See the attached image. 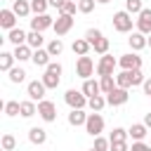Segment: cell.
I'll use <instances>...</instances> for the list:
<instances>
[{
  "label": "cell",
  "instance_id": "6da1fadb",
  "mask_svg": "<svg viewBox=\"0 0 151 151\" xmlns=\"http://www.w3.org/2000/svg\"><path fill=\"white\" fill-rule=\"evenodd\" d=\"M61 64L59 61H50V66L45 68V73H42V83H45V87L47 90H57L59 87V83H61Z\"/></svg>",
  "mask_w": 151,
  "mask_h": 151
},
{
  "label": "cell",
  "instance_id": "7a4b0ae2",
  "mask_svg": "<svg viewBox=\"0 0 151 151\" xmlns=\"http://www.w3.org/2000/svg\"><path fill=\"white\" fill-rule=\"evenodd\" d=\"M132 14L130 12H125V9H120V12H116L113 14V28L118 31V33H130L132 31Z\"/></svg>",
  "mask_w": 151,
  "mask_h": 151
},
{
  "label": "cell",
  "instance_id": "3957f363",
  "mask_svg": "<svg viewBox=\"0 0 151 151\" xmlns=\"http://www.w3.org/2000/svg\"><path fill=\"white\" fill-rule=\"evenodd\" d=\"M64 101L68 104V109H85L87 106V97L83 94V90H66Z\"/></svg>",
  "mask_w": 151,
  "mask_h": 151
},
{
  "label": "cell",
  "instance_id": "277c9868",
  "mask_svg": "<svg viewBox=\"0 0 151 151\" xmlns=\"http://www.w3.org/2000/svg\"><path fill=\"white\" fill-rule=\"evenodd\" d=\"M118 66H120L123 71H137V68H142V57H139L137 52L120 54V59H118Z\"/></svg>",
  "mask_w": 151,
  "mask_h": 151
},
{
  "label": "cell",
  "instance_id": "5b68a950",
  "mask_svg": "<svg viewBox=\"0 0 151 151\" xmlns=\"http://www.w3.org/2000/svg\"><path fill=\"white\" fill-rule=\"evenodd\" d=\"M116 66H118V59H113L111 54H104V57L97 61V76H99V78H104V76H113Z\"/></svg>",
  "mask_w": 151,
  "mask_h": 151
},
{
  "label": "cell",
  "instance_id": "8992f818",
  "mask_svg": "<svg viewBox=\"0 0 151 151\" xmlns=\"http://www.w3.org/2000/svg\"><path fill=\"white\" fill-rule=\"evenodd\" d=\"M38 116L45 123H54L57 120V106H54V101H50V99L38 101Z\"/></svg>",
  "mask_w": 151,
  "mask_h": 151
},
{
  "label": "cell",
  "instance_id": "52a82bcc",
  "mask_svg": "<svg viewBox=\"0 0 151 151\" xmlns=\"http://www.w3.org/2000/svg\"><path fill=\"white\" fill-rule=\"evenodd\" d=\"M85 132L90 137H99L104 132V118L99 113H90L87 116V123H85Z\"/></svg>",
  "mask_w": 151,
  "mask_h": 151
},
{
  "label": "cell",
  "instance_id": "ba28073f",
  "mask_svg": "<svg viewBox=\"0 0 151 151\" xmlns=\"http://www.w3.org/2000/svg\"><path fill=\"white\" fill-rule=\"evenodd\" d=\"M94 71H97V66H94V61H92L90 57H78V61H76V73H78L83 80H87Z\"/></svg>",
  "mask_w": 151,
  "mask_h": 151
},
{
  "label": "cell",
  "instance_id": "9c48e42d",
  "mask_svg": "<svg viewBox=\"0 0 151 151\" xmlns=\"http://www.w3.org/2000/svg\"><path fill=\"white\" fill-rule=\"evenodd\" d=\"M52 26H54V19H52L50 14H35V17L31 19V31L42 33V31H47V28H52Z\"/></svg>",
  "mask_w": 151,
  "mask_h": 151
},
{
  "label": "cell",
  "instance_id": "30bf717a",
  "mask_svg": "<svg viewBox=\"0 0 151 151\" xmlns=\"http://www.w3.org/2000/svg\"><path fill=\"white\" fill-rule=\"evenodd\" d=\"M26 92H28V99H33V101H42V99H45L47 87H45V83H42V80H31V83H28V87H26Z\"/></svg>",
  "mask_w": 151,
  "mask_h": 151
},
{
  "label": "cell",
  "instance_id": "8fae6325",
  "mask_svg": "<svg viewBox=\"0 0 151 151\" xmlns=\"http://www.w3.org/2000/svg\"><path fill=\"white\" fill-rule=\"evenodd\" d=\"M54 33L57 35H66L71 28H73V17H68V14H59L57 19H54Z\"/></svg>",
  "mask_w": 151,
  "mask_h": 151
},
{
  "label": "cell",
  "instance_id": "7c38bea8",
  "mask_svg": "<svg viewBox=\"0 0 151 151\" xmlns=\"http://www.w3.org/2000/svg\"><path fill=\"white\" fill-rule=\"evenodd\" d=\"M137 31L144 33V35H151V9L149 7H144L137 14Z\"/></svg>",
  "mask_w": 151,
  "mask_h": 151
},
{
  "label": "cell",
  "instance_id": "4fadbf2b",
  "mask_svg": "<svg viewBox=\"0 0 151 151\" xmlns=\"http://www.w3.org/2000/svg\"><path fill=\"white\" fill-rule=\"evenodd\" d=\"M106 97V104L109 106H123L125 101H127V90H123V87H116L113 92H109V94H104Z\"/></svg>",
  "mask_w": 151,
  "mask_h": 151
},
{
  "label": "cell",
  "instance_id": "5bb4252c",
  "mask_svg": "<svg viewBox=\"0 0 151 151\" xmlns=\"http://www.w3.org/2000/svg\"><path fill=\"white\" fill-rule=\"evenodd\" d=\"M127 42H130V47H132V52H139V50H144V47H149V35H144V33H139V31H134V33H130V38H127Z\"/></svg>",
  "mask_w": 151,
  "mask_h": 151
},
{
  "label": "cell",
  "instance_id": "9a60e30c",
  "mask_svg": "<svg viewBox=\"0 0 151 151\" xmlns=\"http://www.w3.org/2000/svg\"><path fill=\"white\" fill-rule=\"evenodd\" d=\"M28 142L35 144V146H42L47 142V130L45 127H31L28 130Z\"/></svg>",
  "mask_w": 151,
  "mask_h": 151
},
{
  "label": "cell",
  "instance_id": "2e32d148",
  "mask_svg": "<svg viewBox=\"0 0 151 151\" xmlns=\"http://www.w3.org/2000/svg\"><path fill=\"white\" fill-rule=\"evenodd\" d=\"M17 19H19V17H17L12 9H2V12H0V26L7 28V31L17 28Z\"/></svg>",
  "mask_w": 151,
  "mask_h": 151
},
{
  "label": "cell",
  "instance_id": "e0dca14e",
  "mask_svg": "<svg viewBox=\"0 0 151 151\" xmlns=\"http://www.w3.org/2000/svg\"><path fill=\"white\" fill-rule=\"evenodd\" d=\"M127 134L132 137V142H144V137L149 134V127H146L144 123H134V125H130Z\"/></svg>",
  "mask_w": 151,
  "mask_h": 151
},
{
  "label": "cell",
  "instance_id": "ac0fdd59",
  "mask_svg": "<svg viewBox=\"0 0 151 151\" xmlns=\"http://www.w3.org/2000/svg\"><path fill=\"white\" fill-rule=\"evenodd\" d=\"M12 12H14L19 19L28 17V14H31V0H14V2H12Z\"/></svg>",
  "mask_w": 151,
  "mask_h": 151
},
{
  "label": "cell",
  "instance_id": "d6986e66",
  "mask_svg": "<svg viewBox=\"0 0 151 151\" xmlns=\"http://www.w3.org/2000/svg\"><path fill=\"white\" fill-rule=\"evenodd\" d=\"M7 40H9L14 47H19V45H26L28 33H26V31H21V28H12V31L7 33Z\"/></svg>",
  "mask_w": 151,
  "mask_h": 151
},
{
  "label": "cell",
  "instance_id": "ffe728a7",
  "mask_svg": "<svg viewBox=\"0 0 151 151\" xmlns=\"http://www.w3.org/2000/svg\"><path fill=\"white\" fill-rule=\"evenodd\" d=\"M83 94L90 99V97H94V94H101V85H99V80H94V78H87L85 83H83Z\"/></svg>",
  "mask_w": 151,
  "mask_h": 151
},
{
  "label": "cell",
  "instance_id": "44dd1931",
  "mask_svg": "<svg viewBox=\"0 0 151 151\" xmlns=\"http://www.w3.org/2000/svg\"><path fill=\"white\" fill-rule=\"evenodd\" d=\"M87 116H90V113H85L83 109H71V113H68V125H73V127L85 125V123H87Z\"/></svg>",
  "mask_w": 151,
  "mask_h": 151
},
{
  "label": "cell",
  "instance_id": "7402d4cb",
  "mask_svg": "<svg viewBox=\"0 0 151 151\" xmlns=\"http://www.w3.org/2000/svg\"><path fill=\"white\" fill-rule=\"evenodd\" d=\"M31 61H33L35 66H40V68H47V66H50V52L42 50V47H40V50H33V59H31Z\"/></svg>",
  "mask_w": 151,
  "mask_h": 151
},
{
  "label": "cell",
  "instance_id": "603a6c76",
  "mask_svg": "<svg viewBox=\"0 0 151 151\" xmlns=\"http://www.w3.org/2000/svg\"><path fill=\"white\" fill-rule=\"evenodd\" d=\"M71 50H73V54H78V57H87V52L92 50V45H90L85 38H78V40H73Z\"/></svg>",
  "mask_w": 151,
  "mask_h": 151
},
{
  "label": "cell",
  "instance_id": "cb8c5ba5",
  "mask_svg": "<svg viewBox=\"0 0 151 151\" xmlns=\"http://www.w3.org/2000/svg\"><path fill=\"white\" fill-rule=\"evenodd\" d=\"M14 52H0V71H12L14 68Z\"/></svg>",
  "mask_w": 151,
  "mask_h": 151
},
{
  "label": "cell",
  "instance_id": "d4e9b609",
  "mask_svg": "<svg viewBox=\"0 0 151 151\" xmlns=\"http://www.w3.org/2000/svg\"><path fill=\"white\" fill-rule=\"evenodd\" d=\"M14 59L17 61H28V59H33V50L28 45H19V47H14Z\"/></svg>",
  "mask_w": 151,
  "mask_h": 151
},
{
  "label": "cell",
  "instance_id": "484cf974",
  "mask_svg": "<svg viewBox=\"0 0 151 151\" xmlns=\"http://www.w3.org/2000/svg\"><path fill=\"white\" fill-rule=\"evenodd\" d=\"M116 85L123 87V90H130L132 87V71H120L116 76Z\"/></svg>",
  "mask_w": 151,
  "mask_h": 151
},
{
  "label": "cell",
  "instance_id": "4316f807",
  "mask_svg": "<svg viewBox=\"0 0 151 151\" xmlns=\"http://www.w3.org/2000/svg\"><path fill=\"white\" fill-rule=\"evenodd\" d=\"M87 106L92 109V113H99V111L106 106V97H104V94H94V97L87 99Z\"/></svg>",
  "mask_w": 151,
  "mask_h": 151
},
{
  "label": "cell",
  "instance_id": "83f0119b",
  "mask_svg": "<svg viewBox=\"0 0 151 151\" xmlns=\"http://www.w3.org/2000/svg\"><path fill=\"white\" fill-rule=\"evenodd\" d=\"M42 42H45L42 33H38V31H31V33H28V40H26V45H28L31 50H40V47H42Z\"/></svg>",
  "mask_w": 151,
  "mask_h": 151
},
{
  "label": "cell",
  "instance_id": "f1b7e54d",
  "mask_svg": "<svg viewBox=\"0 0 151 151\" xmlns=\"http://www.w3.org/2000/svg\"><path fill=\"white\" fill-rule=\"evenodd\" d=\"M99 85H101V94H109V92H113L118 85H116V76H104V78H99Z\"/></svg>",
  "mask_w": 151,
  "mask_h": 151
},
{
  "label": "cell",
  "instance_id": "f546056e",
  "mask_svg": "<svg viewBox=\"0 0 151 151\" xmlns=\"http://www.w3.org/2000/svg\"><path fill=\"white\" fill-rule=\"evenodd\" d=\"M35 113H38V104H35L33 99L21 101V118H31V116H35Z\"/></svg>",
  "mask_w": 151,
  "mask_h": 151
},
{
  "label": "cell",
  "instance_id": "4dcf8cb0",
  "mask_svg": "<svg viewBox=\"0 0 151 151\" xmlns=\"http://www.w3.org/2000/svg\"><path fill=\"white\" fill-rule=\"evenodd\" d=\"M45 50L50 52V57H59V54L64 52V42H61V38H54V40H50V45H47Z\"/></svg>",
  "mask_w": 151,
  "mask_h": 151
},
{
  "label": "cell",
  "instance_id": "1f68e13d",
  "mask_svg": "<svg viewBox=\"0 0 151 151\" xmlns=\"http://www.w3.org/2000/svg\"><path fill=\"white\" fill-rule=\"evenodd\" d=\"M24 80H26V71H24L21 66H14V68L9 71V83L19 85V83H24Z\"/></svg>",
  "mask_w": 151,
  "mask_h": 151
},
{
  "label": "cell",
  "instance_id": "d6a6232c",
  "mask_svg": "<svg viewBox=\"0 0 151 151\" xmlns=\"http://www.w3.org/2000/svg\"><path fill=\"white\" fill-rule=\"evenodd\" d=\"M5 116H21V101H5Z\"/></svg>",
  "mask_w": 151,
  "mask_h": 151
},
{
  "label": "cell",
  "instance_id": "836d02e7",
  "mask_svg": "<svg viewBox=\"0 0 151 151\" xmlns=\"http://www.w3.org/2000/svg\"><path fill=\"white\" fill-rule=\"evenodd\" d=\"M127 137H130V134H127V130H125V127H113V130H111V134H109V139H111V142H127Z\"/></svg>",
  "mask_w": 151,
  "mask_h": 151
},
{
  "label": "cell",
  "instance_id": "e575fe53",
  "mask_svg": "<svg viewBox=\"0 0 151 151\" xmlns=\"http://www.w3.org/2000/svg\"><path fill=\"white\" fill-rule=\"evenodd\" d=\"M47 7H50L47 0H31V12L33 14H47Z\"/></svg>",
  "mask_w": 151,
  "mask_h": 151
},
{
  "label": "cell",
  "instance_id": "d590c367",
  "mask_svg": "<svg viewBox=\"0 0 151 151\" xmlns=\"http://www.w3.org/2000/svg\"><path fill=\"white\" fill-rule=\"evenodd\" d=\"M92 50H94L97 54H101V57H104V54H109V38H99V40L92 45Z\"/></svg>",
  "mask_w": 151,
  "mask_h": 151
},
{
  "label": "cell",
  "instance_id": "8d00e7d4",
  "mask_svg": "<svg viewBox=\"0 0 151 151\" xmlns=\"http://www.w3.org/2000/svg\"><path fill=\"white\" fill-rule=\"evenodd\" d=\"M0 144H2V151H12V149L17 146V139H14V134L5 132V134H2V139H0Z\"/></svg>",
  "mask_w": 151,
  "mask_h": 151
},
{
  "label": "cell",
  "instance_id": "74e56055",
  "mask_svg": "<svg viewBox=\"0 0 151 151\" xmlns=\"http://www.w3.org/2000/svg\"><path fill=\"white\" fill-rule=\"evenodd\" d=\"M142 9H144L142 0H125V12H130V14H139Z\"/></svg>",
  "mask_w": 151,
  "mask_h": 151
},
{
  "label": "cell",
  "instance_id": "f35d334b",
  "mask_svg": "<svg viewBox=\"0 0 151 151\" xmlns=\"http://www.w3.org/2000/svg\"><path fill=\"white\" fill-rule=\"evenodd\" d=\"M94 5H97V0H78V12L80 14H90L94 9Z\"/></svg>",
  "mask_w": 151,
  "mask_h": 151
},
{
  "label": "cell",
  "instance_id": "ab89813d",
  "mask_svg": "<svg viewBox=\"0 0 151 151\" xmlns=\"http://www.w3.org/2000/svg\"><path fill=\"white\" fill-rule=\"evenodd\" d=\"M76 12H78V2L76 0H66V5L59 9V14H68V17H73Z\"/></svg>",
  "mask_w": 151,
  "mask_h": 151
},
{
  "label": "cell",
  "instance_id": "60d3db41",
  "mask_svg": "<svg viewBox=\"0 0 151 151\" xmlns=\"http://www.w3.org/2000/svg\"><path fill=\"white\" fill-rule=\"evenodd\" d=\"M92 149H97V151H109L111 149V139H104L101 134L99 137H94V146Z\"/></svg>",
  "mask_w": 151,
  "mask_h": 151
},
{
  "label": "cell",
  "instance_id": "b9f144b4",
  "mask_svg": "<svg viewBox=\"0 0 151 151\" xmlns=\"http://www.w3.org/2000/svg\"><path fill=\"white\" fill-rule=\"evenodd\" d=\"M99 38H104V35H101V31H99V28H87V33H85V40H87V42H90V45H94V42H97V40H99Z\"/></svg>",
  "mask_w": 151,
  "mask_h": 151
},
{
  "label": "cell",
  "instance_id": "7bdbcfd3",
  "mask_svg": "<svg viewBox=\"0 0 151 151\" xmlns=\"http://www.w3.org/2000/svg\"><path fill=\"white\" fill-rule=\"evenodd\" d=\"M109 151H130V146H127V142H111Z\"/></svg>",
  "mask_w": 151,
  "mask_h": 151
},
{
  "label": "cell",
  "instance_id": "ee69618b",
  "mask_svg": "<svg viewBox=\"0 0 151 151\" xmlns=\"http://www.w3.org/2000/svg\"><path fill=\"white\" fill-rule=\"evenodd\" d=\"M130 151H151V144H144V142H132V149Z\"/></svg>",
  "mask_w": 151,
  "mask_h": 151
},
{
  "label": "cell",
  "instance_id": "f6af8a7d",
  "mask_svg": "<svg viewBox=\"0 0 151 151\" xmlns=\"http://www.w3.org/2000/svg\"><path fill=\"white\" fill-rule=\"evenodd\" d=\"M47 2H50V7H54L57 12H59V9H61V7L66 5V0H47Z\"/></svg>",
  "mask_w": 151,
  "mask_h": 151
},
{
  "label": "cell",
  "instance_id": "bcb514c9",
  "mask_svg": "<svg viewBox=\"0 0 151 151\" xmlns=\"http://www.w3.org/2000/svg\"><path fill=\"white\" fill-rule=\"evenodd\" d=\"M142 90H144V94H146V97H151V78H146V80H144Z\"/></svg>",
  "mask_w": 151,
  "mask_h": 151
},
{
  "label": "cell",
  "instance_id": "7dc6e473",
  "mask_svg": "<svg viewBox=\"0 0 151 151\" xmlns=\"http://www.w3.org/2000/svg\"><path fill=\"white\" fill-rule=\"evenodd\" d=\"M144 125H146V127H149V130H151V111H149V113H146V116H144Z\"/></svg>",
  "mask_w": 151,
  "mask_h": 151
},
{
  "label": "cell",
  "instance_id": "c3c4849f",
  "mask_svg": "<svg viewBox=\"0 0 151 151\" xmlns=\"http://www.w3.org/2000/svg\"><path fill=\"white\" fill-rule=\"evenodd\" d=\"M97 2H99V5H106V2H111V0H97Z\"/></svg>",
  "mask_w": 151,
  "mask_h": 151
},
{
  "label": "cell",
  "instance_id": "681fc988",
  "mask_svg": "<svg viewBox=\"0 0 151 151\" xmlns=\"http://www.w3.org/2000/svg\"><path fill=\"white\" fill-rule=\"evenodd\" d=\"M149 47H151V35H149Z\"/></svg>",
  "mask_w": 151,
  "mask_h": 151
},
{
  "label": "cell",
  "instance_id": "f907efd6",
  "mask_svg": "<svg viewBox=\"0 0 151 151\" xmlns=\"http://www.w3.org/2000/svg\"><path fill=\"white\" fill-rule=\"evenodd\" d=\"M90 151H97V149H90Z\"/></svg>",
  "mask_w": 151,
  "mask_h": 151
},
{
  "label": "cell",
  "instance_id": "816d5d0a",
  "mask_svg": "<svg viewBox=\"0 0 151 151\" xmlns=\"http://www.w3.org/2000/svg\"><path fill=\"white\" fill-rule=\"evenodd\" d=\"M76 2H78V0H76Z\"/></svg>",
  "mask_w": 151,
  "mask_h": 151
}]
</instances>
